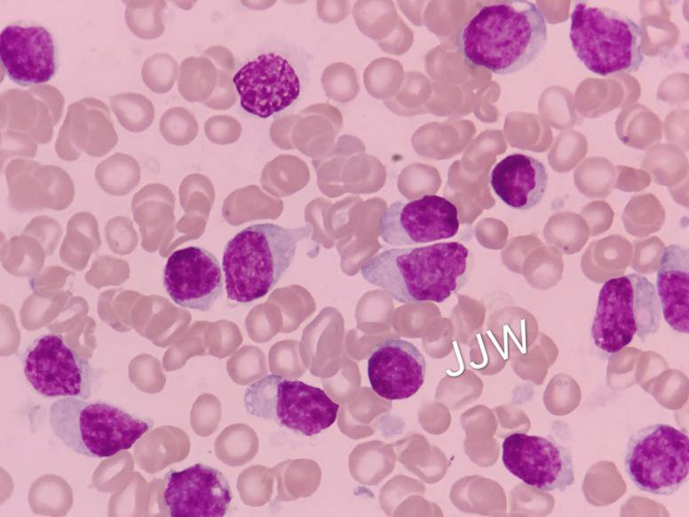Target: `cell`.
<instances>
[{
	"label": "cell",
	"mask_w": 689,
	"mask_h": 517,
	"mask_svg": "<svg viewBox=\"0 0 689 517\" xmlns=\"http://www.w3.org/2000/svg\"><path fill=\"white\" fill-rule=\"evenodd\" d=\"M546 41V20L538 6L512 0L479 8L457 32L455 47L468 66L503 76L536 60Z\"/></svg>",
	"instance_id": "obj_1"
},
{
	"label": "cell",
	"mask_w": 689,
	"mask_h": 517,
	"mask_svg": "<svg viewBox=\"0 0 689 517\" xmlns=\"http://www.w3.org/2000/svg\"><path fill=\"white\" fill-rule=\"evenodd\" d=\"M471 253L458 242L385 250L360 268L363 278L400 303H441L466 284Z\"/></svg>",
	"instance_id": "obj_2"
},
{
	"label": "cell",
	"mask_w": 689,
	"mask_h": 517,
	"mask_svg": "<svg viewBox=\"0 0 689 517\" xmlns=\"http://www.w3.org/2000/svg\"><path fill=\"white\" fill-rule=\"evenodd\" d=\"M312 230L309 223L297 228L260 223L238 232L223 252L227 298L249 303L268 294L292 263L298 242Z\"/></svg>",
	"instance_id": "obj_3"
},
{
	"label": "cell",
	"mask_w": 689,
	"mask_h": 517,
	"mask_svg": "<svg viewBox=\"0 0 689 517\" xmlns=\"http://www.w3.org/2000/svg\"><path fill=\"white\" fill-rule=\"evenodd\" d=\"M53 434L72 451L89 457H110L131 449L154 425L102 400L60 397L48 412Z\"/></svg>",
	"instance_id": "obj_4"
},
{
	"label": "cell",
	"mask_w": 689,
	"mask_h": 517,
	"mask_svg": "<svg viewBox=\"0 0 689 517\" xmlns=\"http://www.w3.org/2000/svg\"><path fill=\"white\" fill-rule=\"evenodd\" d=\"M569 38L577 58L602 76L635 72L644 60L639 26L616 10L577 3Z\"/></svg>",
	"instance_id": "obj_5"
},
{
	"label": "cell",
	"mask_w": 689,
	"mask_h": 517,
	"mask_svg": "<svg viewBox=\"0 0 689 517\" xmlns=\"http://www.w3.org/2000/svg\"><path fill=\"white\" fill-rule=\"evenodd\" d=\"M661 311L654 285L635 273L607 280L599 290L590 329L596 346L615 354L635 337L645 341L658 331Z\"/></svg>",
	"instance_id": "obj_6"
},
{
	"label": "cell",
	"mask_w": 689,
	"mask_h": 517,
	"mask_svg": "<svg viewBox=\"0 0 689 517\" xmlns=\"http://www.w3.org/2000/svg\"><path fill=\"white\" fill-rule=\"evenodd\" d=\"M244 406L253 417L305 436L328 429L339 410L321 388L276 374L252 383L245 391Z\"/></svg>",
	"instance_id": "obj_7"
},
{
	"label": "cell",
	"mask_w": 689,
	"mask_h": 517,
	"mask_svg": "<svg viewBox=\"0 0 689 517\" xmlns=\"http://www.w3.org/2000/svg\"><path fill=\"white\" fill-rule=\"evenodd\" d=\"M623 466L639 490L672 495L688 478V435L663 423L641 427L628 440Z\"/></svg>",
	"instance_id": "obj_8"
},
{
	"label": "cell",
	"mask_w": 689,
	"mask_h": 517,
	"mask_svg": "<svg viewBox=\"0 0 689 517\" xmlns=\"http://www.w3.org/2000/svg\"><path fill=\"white\" fill-rule=\"evenodd\" d=\"M21 362L27 381L40 395L90 398L93 369L61 335L45 333L36 337L24 351Z\"/></svg>",
	"instance_id": "obj_9"
},
{
	"label": "cell",
	"mask_w": 689,
	"mask_h": 517,
	"mask_svg": "<svg viewBox=\"0 0 689 517\" xmlns=\"http://www.w3.org/2000/svg\"><path fill=\"white\" fill-rule=\"evenodd\" d=\"M233 82L242 107L260 118L291 106L302 89L294 64L277 51H265L246 60L234 75Z\"/></svg>",
	"instance_id": "obj_10"
},
{
	"label": "cell",
	"mask_w": 689,
	"mask_h": 517,
	"mask_svg": "<svg viewBox=\"0 0 689 517\" xmlns=\"http://www.w3.org/2000/svg\"><path fill=\"white\" fill-rule=\"evenodd\" d=\"M456 206L438 195L392 203L381 214L377 231L391 246L428 243L454 237L459 230Z\"/></svg>",
	"instance_id": "obj_11"
},
{
	"label": "cell",
	"mask_w": 689,
	"mask_h": 517,
	"mask_svg": "<svg viewBox=\"0 0 689 517\" xmlns=\"http://www.w3.org/2000/svg\"><path fill=\"white\" fill-rule=\"evenodd\" d=\"M502 461L511 474L540 490L563 492L574 481L570 451L550 435H508L502 443Z\"/></svg>",
	"instance_id": "obj_12"
},
{
	"label": "cell",
	"mask_w": 689,
	"mask_h": 517,
	"mask_svg": "<svg viewBox=\"0 0 689 517\" xmlns=\"http://www.w3.org/2000/svg\"><path fill=\"white\" fill-rule=\"evenodd\" d=\"M162 504L171 517H223L232 504L233 494L226 476L201 463L181 471L170 470Z\"/></svg>",
	"instance_id": "obj_13"
},
{
	"label": "cell",
	"mask_w": 689,
	"mask_h": 517,
	"mask_svg": "<svg viewBox=\"0 0 689 517\" xmlns=\"http://www.w3.org/2000/svg\"><path fill=\"white\" fill-rule=\"evenodd\" d=\"M218 258L206 249L189 246L172 252L163 269V286L179 306L207 312L223 290Z\"/></svg>",
	"instance_id": "obj_14"
},
{
	"label": "cell",
	"mask_w": 689,
	"mask_h": 517,
	"mask_svg": "<svg viewBox=\"0 0 689 517\" xmlns=\"http://www.w3.org/2000/svg\"><path fill=\"white\" fill-rule=\"evenodd\" d=\"M0 59L9 78L21 86L44 84L57 70L54 39L41 25L10 24L3 28Z\"/></svg>",
	"instance_id": "obj_15"
},
{
	"label": "cell",
	"mask_w": 689,
	"mask_h": 517,
	"mask_svg": "<svg viewBox=\"0 0 689 517\" xmlns=\"http://www.w3.org/2000/svg\"><path fill=\"white\" fill-rule=\"evenodd\" d=\"M426 361L412 343L391 338L378 344L368 359V378L380 397L404 400L414 395L424 381Z\"/></svg>",
	"instance_id": "obj_16"
},
{
	"label": "cell",
	"mask_w": 689,
	"mask_h": 517,
	"mask_svg": "<svg viewBox=\"0 0 689 517\" xmlns=\"http://www.w3.org/2000/svg\"><path fill=\"white\" fill-rule=\"evenodd\" d=\"M64 105L62 93L51 84L6 90L1 94V129L28 135L36 143H48Z\"/></svg>",
	"instance_id": "obj_17"
},
{
	"label": "cell",
	"mask_w": 689,
	"mask_h": 517,
	"mask_svg": "<svg viewBox=\"0 0 689 517\" xmlns=\"http://www.w3.org/2000/svg\"><path fill=\"white\" fill-rule=\"evenodd\" d=\"M118 136L106 103L83 98L69 105L55 142L58 155L72 160L82 151L101 156L117 143Z\"/></svg>",
	"instance_id": "obj_18"
},
{
	"label": "cell",
	"mask_w": 689,
	"mask_h": 517,
	"mask_svg": "<svg viewBox=\"0 0 689 517\" xmlns=\"http://www.w3.org/2000/svg\"><path fill=\"white\" fill-rule=\"evenodd\" d=\"M549 177L545 165L538 159L514 153L493 168L490 185L495 194L509 207L525 211L542 198Z\"/></svg>",
	"instance_id": "obj_19"
},
{
	"label": "cell",
	"mask_w": 689,
	"mask_h": 517,
	"mask_svg": "<svg viewBox=\"0 0 689 517\" xmlns=\"http://www.w3.org/2000/svg\"><path fill=\"white\" fill-rule=\"evenodd\" d=\"M661 311L669 327L689 332V252L671 244L664 248L656 274Z\"/></svg>",
	"instance_id": "obj_20"
},
{
	"label": "cell",
	"mask_w": 689,
	"mask_h": 517,
	"mask_svg": "<svg viewBox=\"0 0 689 517\" xmlns=\"http://www.w3.org/2000/svg\"><path fill=\"white\" fill-rule=\"evenodd\" d=\"M332 108L325 104H314L303 109L292 129V143L303 154L313 156L331 141V131L327 119Z\"/></svg>",
	"instance_id": "obj_21"
},
{
	"label": "cell",
	"mask_w": 689,
	"mask_h": 517,
	"mask_svg": "<svg viewBox=\"0 0 689 517\" xmlns=\"http://www.w3.org/2000/svg\"><path fill=\"white\" fill-rule=\"evenodd\" d=\"M218 84L215 64L206 56L188 57L180 64L178 88L189 102L205 103Z\"/></svg>",
	"instance_id": "obj_22"
},
{
	"label": "cell",
	"mask_w": 689,
	"mask_h": 517,
	"mask_svg": "<svg viewBox=\"0 0 689 517\" xmlns=\"http://www.w3.org/2000/svg\"><path fill=\"white\" fill-rule=\"evenodd\" d=\"M202 55L209 58L215 64L218 71L217 87L204 105L216 110L230 108L238 97L233 82L235 68L234 55L222 45L210 46Z\"/></svg>",
	"instance_id": "obj_23"
},
{
	"label": "cell",
	"mask_w": 689,
	"mask_h": 517,
	"mask_svg": "<svg viewBox=\"0 0 689 517\" xmlns=\"http://www.w3.org/2000/svg\"><path fill=\"white\" fill-rule=\"evenodd\" d=\"M125 21L139 38L152 40L160 37L165 29L162 12L166 2L162 0L125 1Z\"/></svg>",
	"instance_id": "obj_24"
},
{
	"label": "cell",
	"mask_w": 689,
	"mask_h": 517,
	"mask_svg": "<svg viewBox=\"0 0 689 517\" xmlns=\"http://www.w3.org/2000/svg\"><path fill=\"white\" fill-rule=\"evenodd\" d=\"M111 107L120 124L129 131L141 132L153 123L154 107L146 96L123 92L110 98Z\"/></svg>",
	"instance_id": "obj_25"
},
{
	"label": "cell",
	"mask_w": 689,
	"mask_h": 517,
	"mask_svg": "<svg viewBox=\"0 0 689 517\" xmlns=\"http://www.w3.org/2000/svg\"><path fill=\"white\" fill-rule=\"evenodd\" d=\"M178 71V62L171 55L155 52L144 61L141 76L144 84L153 92L163 94L173 87Z\"/></svg>",
	"instance_id": "obj_26"
},
{
	"label": "cell",
	"mask_w": 689,
	"mask_h": 517,
	"mask_svg": "<svg viewBox=\"0 0 689 517\" xmlns=\"http://www.w3.org/2000/svg\"><path fill=\"white\" fill-rule=\"evenodd\" d=\"M159 128L163 139L175 146L187 145L198 134L195 117L182 107L167 109L160 119Z\"/></svg>",
	"instance_id": "obj_27"
},
{
	"label": "cell",
	"mask_w": 689,
	"mask_h": 517,
	"mask_svg": "<svg viewBox=\"0 0 689 517\" xmlns=\"http://www.w3.org/2000/svg\"><path fill=\"white\" fill-rule=\"evenodd\" d=\"M207 138L218 145L233 144L242 134V125L238 120L226 115L210 117L204 123Z\"/></svg>",
	"instance_id": "obj_28"
},
{
	"label": "cell",
	"mask_w": 689,
	"mask_h": 517,
	"mask_svg": "<svg viewBox=\"0 0 689 517\" xmlns=\"http://www.w3.org/2000/svg\"><path fill=\"white\" fill-rule=\"evenodd\" d=\"M297 115H283L276 117L270 127V137L274 145L282 149L295 148L292 143V129Z\"/></svg>",
	"instance_id": "obj_29"
}]
</instances>
